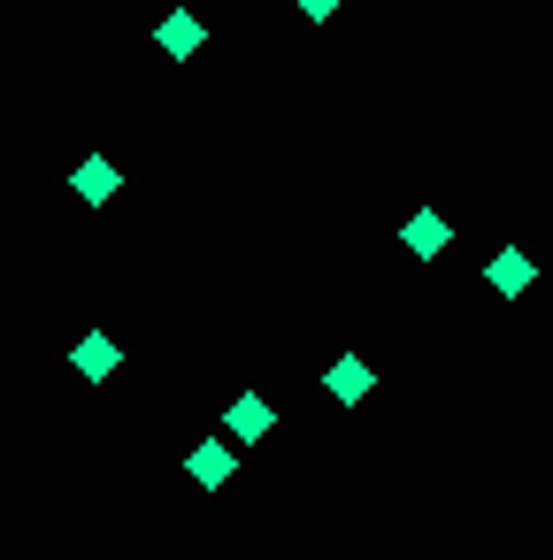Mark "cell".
<instances>
[{
    "label": "cell",
    "mask_w": 553,
    "mask_h": 560,
    "mask_svg": "<svg viewBox=\"0 0 553 560\" xmlns=\"http://www.w3.org/2000/svg\"><path fill=\"white\" fill-rule=\"evenodd\" d=\"M484 284H492V292H499V300H522V292H530V284H538V261H530V254H522V246H499V254H492V261H484Z\"/></svg>",
    "instance_id": "1"
},
{
    "label": "cell",
    "mask_w": 553,
    "mask_h": 560,
    "mask_svg": "<svg viewBox=\"0 0 553 560\" xmlns=\"http://www.w3.org/2000/svg\"><path fill=\"white\" fill-rule=\"evenodd\" d=\"M292 9H300V16H315V24H323V16H338V9H346V0H292Z\"/></svg>",
    "instance_id": "9"
},
{
    "label": "cell",
    "mask_w": 553,
    "mask_h": 560,
    "mask_svg": "<svg viewBox=\"0 0 553 560\" xmlns=\"http://www.w3.org/2000/svg\"><path fill=\"white\" fill-rule=\"evenodd\" d=\"M70 185H78V200H93V208H101V200H116V185H124V177H116V162H78V177H70Z\"/></svg>",
    "instance_id": "8"
},
{
    "label": "cell",
    "mask_w": 553,
    "mask_h": 560,
    "mask_svg": "<svg viewBox=\"0 0 553 560\" xmlns=\"http://www.w3.org/2000/svg\"><path fill=\"white\" fill-rule=\"evenodd\" d=\"M70 361H78V376H93V384H101V376H116V361H124V346L93 330V338H78V353H70Z\"/></svg>",
    "instance_id": "6"
},
{
    "label": "cell",
    "mask_w": 553,
    "mask_h": 560,
    "mask_svg": "<svg viewBox=\"0 0 553 560\" xmlns=\"http://www.w3.org/2000/svg\"><path fill=\"white\" fill-rule=\"evenodd\" d=\"M154 39H162V55H170V62H193V55H200V39H208V32H200V16H193V9H170V16H162V32H154Z\"/></svg>",
    "instance_id": "4"
},
{
    "label": "cell",
    "mask_w": 553,
    "mask_h": 560,
    "mask_svg": "<svg viewBox=\"0 0 553 560\" xmlns=\"http://www.w3.org/2000/svg\"><path fill=\"white\" fill-rule=\"evenodd\" d=\"M400 238H407V254H415V261H438V254H446V238H453V223H446L438 208H415Z\"/></svg>",
    "instance_id": "3"
},
{
    "label": "cell",
    "mask_w": 553,
    "mask_h": 560,
    "mask_svg": "<svg viewBox=\"0 0 553 560\" xmlns=\"http://www.w3.org/2000/svg\"><path fill=\"white\" fill-rule=\"evenodd\" d=\"M223 430H231L239 445H254V438H269V430H277V407H269L262 392H239V399H231V415H223Z\"/></svg>",
    "instance_id": "2"
},
{
    "label": "cell",
    "mask_w": 553,
    "mask_h": 560,
    "mask_svg": "<svg viewBox=\"0 0 553 560\" xmlns=\"http://www.w3.org/2000/svg\"><path fill=\"white\" fill-rule=\"evenodd\" d=\"M185 468H193V483H200V491H223V483H231V468H239V453H231L223 438H208V445H193V460H185Z\"/></svg>",
    "instance_id": "5"
},
{
    "label": "cell",
    "mask_w": 553,
    "mask_h": 560,
    "mask_svg": "<svg viewBox=\"0 0 553 560\" xmlns=\"http://www.w3.org/2000/svg\"><path fill=\"white\" fill-rule=\"evenodd\" d=\"M323 384H331V399H338V407H354V399L369 392V361H361V353H346V361H331V376H323Z\"/></svg>",
    "instance_id": "7"
}]
</instances>
